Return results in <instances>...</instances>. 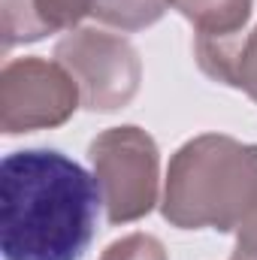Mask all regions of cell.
Listing matches in <instances>:
<instances>
[{
    "label": "cell",
    "mask_w": 257,
    "mask_h": 260,
    "mask_svg": "<svg viewBox=\"0 0 257 260\" xmlns=\"http://www.w3.org/2000/svg\"><path fill=\"white\" fill-rule=\"evenodd\" d=\"M194 58L209 79L245 91L257 103V24L230 40H194Z\"/></svg>",
    "instance_id": "cell-7"
},
{
    "label": "cell",
    "mask_w": 257,
    "mask_h": 260,
    "mask_svg": "<svg viewBox=\"0 0 257 260\" xmlns=\"http://www.w3.org/2000/svg\"><path fill=\"white\" fill-rule=\"evenodd\" d=\"M170 6L194 24V40L239 37L254 12V0H170Z\"/></svg>",
    "instance_id": "cell-8"
},
{
    "label": "cell",
    "mask_w": 257,
    "mask_h": 260,
    "mask_svg": "<svg viewBox=\"0 0 257 260\" xmlns=\"http://www.w3.org/2000/svg\"><path fill=\"white\" fill-rule=\"evenodd\" d=\"M103 206L97 179L55 148L0 164V251L6 260H82Z\"/></svg>",
    "instance_id": "cell-1"
},
{
    "label": "cell",
    "mask_w": 257,
    "mask_h": 260,
    "mask_svg": "<svg viewBox=\"0 0 257 260\" xmlns=\"http://www.w3.org/2000/svg\"><path fill=\"white\" fill-rule=\"evenodd\" d=\"M230 260H257V209L239 224L236 248H233Z\"/></svg>",
    "instance_id": "cell-11"
},
{
    "label": "cell",
    "mask_w": 257,
    "mask_h": 260,
    "mask_svg": "<svg viewBox=\"0 0 257 260\" xmlns=\"http://www.w3.org/2000/svg\"><path fill=\"white\" fill-rule=\"evenodd\" d=\"M100 260H170V257H167V248H164V242L157 236L130 233V236L115 239L112 245H106Z\"/></svg>",
    "instance_id": "cell-10"
},
{
    "label": "cell",
    "mask_w": 257,
    "mask_h": 260,
    "mask_svg": "<svg viewBox=\"0 0 257 260\" xmlns=\"http://www.w3.org/2000/svg\"><path fill=\"white\" fill-rule=\"evenodd\" d=\"M94 179L112 227L145 218L160 194V148L148 130L121 124L97 133L88 145Z\"/></svg>",
    "instance_id": "cell-3"
},
{
    "label": "cell",
    "mask_w": 257,
    "mask_h": 260,
    "mask_svg": "<svg viewBox=\"0 0 257 260\" xmlns=\"http://www.w3.org/2000/svg\"><path fill=\"white\" fill-rule=\"evenodd\" d=\"M170 0H94L91 18L121 34H136L157 24L167 12Z\"/></svg>",
    "instance_id": "cell-9"
},
{
    "label": "cell",
    "mask_w": 257,
    "mask_h": 260,
    "mask_svg": "<svg viewBox=\"0 0 257 260\" xmlns=\"http://www.w3.org/2000/svg\"><path fill=\"white\" fill-rule=\"evenodd\" d=\"M91 6L94 0H0L3 52L40 43L61 30H76L79 21L91 15Z\"/></svg>",
    "instance_id": "cell-6"
},
{
    "label": "cell",
    "mask_w": 257,
    "mask_h": 260,
    "mask_svg": "<svg viewBox=\"0 0 257 260\" xmlns=\"http://www.w3.org/2000/svg\"><path fill=\"white\" fill-rule=\"evenodd\" d=\"M55 61L76 79L88 112L124 109L142 85V58L121 34L76 27L55 46Z\"/></svg>",
    "instance_id": "cell-4"
},
{
    "label": "cell",
    "mask_w": 257,
    "mask_h": 260,
    "mask_svg": "<svg viewBox=\"0 0 257 260\" xmlns=\"http://www.w3.org/2000/svg\"><path fill=\"white\" fill-rule=\"evenodd\" d=\"M257 209V145L227 133H200L176 148L160 215L179 230L230 233Z\"/></svg>",
    "instance_id": "cell-2"
},
{
    "label": "cell",
    "mask_w": 257,
    "mask_h": 260,
    "mask_svg": "<svg viewBox=\"0 0 257 260\" xmlns=\"http://www.w3.org/2000/svg\"><path fill=\"white\" fill-rule=\"evenodd\" d=\"M82 106V91L64 64L12 58L0 70V130L6 136L67 124Z\"/></svg>",
    "instance_id": "cell-5"
}]
</instances>
